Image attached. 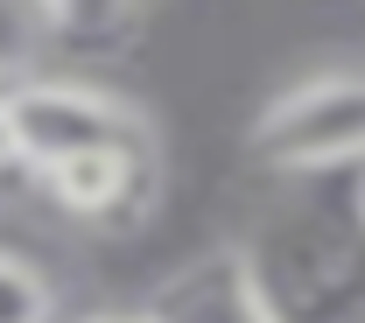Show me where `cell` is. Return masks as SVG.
I'll use <instances>...</instances> for the list:
<instances>
[{
  "mask_svg": "<svg viewBox=\"0 0 365 323\" xmlns=\"http://www.w3.org/2000/svg\"><path fill=\"white\" fill-rule=\"evenodd\" d=\"M21 169V134H14V113H7V85H0V176Z\"/></svg>",
  "mask_w": 365,
  "mask_h": 323,
  "instance_id": "obj_9",
  "label": "cell"
},
{
  "mask_svg": "<svg viewBox=\"0 0 365 323\" xmlns=\"http://www.w3.org/2000/svg\"><path fill=\"white\" fill-rule=\"evenodd\" d=\"M246 155L295 183V176H359L365 169V71H317L274 92L253 120Z\"/></svg>",
  "mask_w": 365,
  "mask_h": 323,
  "instance_id": "obj_2",
  "label": "cell"
},
{
  "mask_svg": "<svg viewBox=\"0 0 365 323\" xmlns=\"http://www.w3.org/2000/svg\"><path fill=\"white\" fill-rule=\"evenodd\" d=\"M155 134H134V140H91V148H71V155H56L36 169V183L43 197L63 211V218H78V225H134L140 211L155 204Z\"/></svg>",
  "mask_w": 365,
  "mask_h": 323,
  "instance_id": "obj_4",
  "label": "cell"
},
{
  "mask_svg": "<svg viewBox=\"0 0 365 323\" xmlns=\"http://www.w3.org/2000/svg\"><path fill=\"white\" fill-rule=\"evenodd\" d=\"M140 7L148 0H43L56 43H113L140 21Z\"/></svg>",
  "mask_w": 365,
  "mask_h": 323,
  "instance_id": "obj_6",
  "label": "cell"
},
{
  "mask_svg": "<svg viewBox=\"0 0 365 323\" xmlns=\"http://www.w3.org/2000/svg\"><path fill=\"white\" fill-rule=\"evenodd\" d=\"M148 317L155 323H281L274 302L260 295L253 267H246L239 239L197 253V260H182L176 275L148 295Z\"/></svg>",
  "mask_w": 365,
  "mask_h": 323,
  "instance_id": "obj_5",
  "label": "cell"
},
{
  "mask_svg": "<svg viewBox=\"0 0 365 323\" xmlns=\"http://www.w3.org/2000/svg\"><path fill=\"white\" fill-rule=\"evenodd\" d=\"M49 43H56V36H49L43 0H0V85L29 78V71L43 63Z\"/></svg>",
  "mask_w": 365,
  "mask_h": 323,
  "instance_id": "obj_8",
  "label": "cell"
},
{
  "mask_svg": "<svg viewBox=\"0 0 365 323\" xmlns=\"http://www.w3.org/2000/svg\"><path fill=\"white\" fill-rule=\"evenodd\" d=\"M239 239L281 323H365V197L359 176H295Z\"/></svg>",
  "mask_w": 365,
  "mask_h": 323,
  "instance_id": "obj_1",
  "label": "cell"
},
{
  "mask_svg": "<svg viewBox=\"0 0 365 323\" xmlns=\"http://www.w3.org/2000/svg\"><path fill=\"white\" fill-rule=\"evenodd\" d=\"M85 323H155L148 309H113V317H85Z\"/></svg>",
  "mask_w": 365,
  "mask_h": 323,
  "instance_id": "obj_10",
  "label": "cell"
},
{
  "mask_svg": "<svg viewBox=\"0 0 365 323\" xmlns=\"http://www.w3.org/2000/svg\"><path fill=\"white\" fill-rule=\"evenodd\" d=\"M359 197H365V169H359Z\"/></svg>",
  "mask_w": 365,
  "mask_h": 323,
  "instance_id": "obj_11",
  "label": "cell"
},
{
  "mask_svg": "<svg viewBox=\"0 0 365 323\" xmlns=\"http://www.w3.org/2000/svg\"><path fill=\"white\" fill-rule=\"evenodd\" d=\"M0 323H56V281L14 246H0Z\"/></svg>",
  "mask_w": 365,
  "mask_h": 323,
  "instance_id": "obj_7",
  "label": "cell"
},
{
  "mask_svg": "<svg viewBox=\"0 0 365 323\" xmlns=\"http://www.w3.org/2000/svg\"><path fill=\"white\" fill-rule=\"evenodd\" d=\"M7 113H14V134H21V169H43L71 148H91V140H134L155 134L148 113L127 106L106 85H85V78H14L7 85Z\"/></svg>",
  "mask_w": 365,
  "mask_h": 323,
  "instance_id": "obj_3",
  "label": "cell"
}]
</instances>
